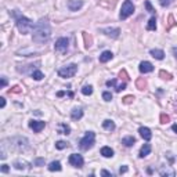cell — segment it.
<instances>
[{
    "mask_svg": "<svg viewBox=\"0 0 177 177\" xmlns=\"http://www.w3.org/2000/svg\"><path fill=\"white\" fill-rule=\"evenodd\" d=\"M51 37V29L47 18L39 19V22L35 24V28L32 30V40L37 44H44Z\"/></svg>",
    "mask_w": 177,
    "mask_h": 177,
    "instance_id": "1",
    "label": "cell"
},
{
    "mask_svg": "<svg viewBox=\"0 0 177 177\" xmlns=\"http://www.w3.org/2000/svg\"><path fill=\"white\" fill-rule=\"evenodd\" d=\"M14 15H15L17 28H18V30L22 33V35H26V33H29L30 30H33L35 24H33L32 19L26 18L25 15H19V14H17V13H14Z\"/></svg>",
    "mask_w": 177,
    "mask_h": 177,
    "instance_id": "2",
    "label": "cell"
},
{
    "mask_svg": "<svg viewBox=\"0 0 177 177\" xmlns=\"http://www.w3.org/2000/svg\"><path fill=\"white\" fill-rule=\"evenodd\" d=\"M94 143H96V134L93 132H87L79 141V147L82 151H88L90 148H93Z\"/></svg>",
    "mask_w": 177,
    "mask_h": 177,
    "instance_id": "3",
    "label": "cell"
},
{
    "mask_svg": "<svg viewBox=\"0 0 177 177\" xmlns=\"http://www.w3.org/2000/svg\"><path fill=\"white\" fill-rule=\"evenodd\" d=\"M76 72H77V65H76V64H69V65L62 66V68L58 69V76L64 77V79H68V77L73 76Z\"/></svg>",
    "mask_w": 177,
    "mask_h": 177,
    "instance_id": "4",
    "label": "cell"
},
{
    "mask_svg": "<svg viewBox=\"0 0 177 177\" xmlns=\"http://www.w3.org/2000/svg\"><path fill=\"white\" fill-rule=\"evenodd\" d=\"M134 4H133L130 0H126V2L122 4V8H120V14H119V18L120 19H127L130 15H133L134 13Z\"/></svg>",
    "mask_w": 177,
    "mask_h": 177,
    "instance_id": "5",
    "label": "cell"
},
{
    "mask_svg": "<svg viewBox=\"0 0 177 177\" xmlns=\"http://www.w3.org/2000/svg\"><path fill=\"white\" fill-rule=\"evenodd\" d=\"M68 47H69V40L66 37H60L54 44L55 51L61 53V54H64V53L68 51Z\"/></svg>",
    "mask_w": 177,
    "mask_h": 177,
    "instance_id": "6",
    "label": "cell"
},
{
    "mask_svg": "<svg viewBox=\"0 0 177 177\" xmlns=\"http://www.w3.org/2000/svg\"><path fill=\"white\" fill-rule=\"evenodd\" d=\"M69 163H71L73 167H82L83 163H85V159H83V156L79 154H71L69 155Z\"/></svg>",
    "mask_w": 177,
    "mask_h": 177,
    "instance_id": "7",
    "label": "cell"
},
{
    "mask_svg": "<svg viewBox=\"0 0 177 177\" xmlns=\"http://www.w3.org/2000/svg\"><path fill=\"white\" fill-rule=\"evenodd\" d=\"M29 127L35 133H40L41 130L46 127V122H43V120H30L29 122Z\"/></svg>",
    "mask_w": 177,
    "mask_h": 177,
    "instance_id": "8",
    "label": "cell"
},
{
    "mask_svg": "<svg viewBox=\"0 0 177 177\" xmlns=\"http://www.w3.org/2000/svg\"><path fill=\"white\" fill-rule=\"evenodd\" d=\"M101 32L104 33L105 36H109V37H112V39H116V37H119L120 29H119V28H104V29H101Z\"/></svg>",
    "mask_w": 177,
    "mask_h": 177,
    "instance_id": "9",
    "label": "cell"
},
{
    "mask_svg": "<svg viewBox=\"0 0 177 177\" xmlns=\"http://www.w3.org/2000/svg\"><path fill=\"white\" fill-rule=\"evenodd\" d=\"M138 69H140L141 73H149V72L154 71V65L151 62H148V61H143V62H140Z\"/></svg>",
    "mask_w": 177,
    "mask_h": 177,
    "instance_id": "10",
    "label": "cell"
},
{
    "mask_svg": "<svg viewBox=\"0 0 177 177\" xmlns=\"http://www.w3.org/2000/svg\"><path fill=\"white\" fill-rule=\"evenodd\" d=\"M83 7V2L82 0H69L68 2V8L71 11H77Z\"/></svg>",
    "mask_w": 177,
    "mask_h": 177,
    "instance_id": "11",
    "label": "cell"
},
{
    "mask_svg": "<svg viewBox=\"0 0 177 177\" xmlns=\"http://www.w3.org/2000/svg\"><path fill=\"white\" fill-rule=\"evenodd\" d=\"M138 133H140V136L144 138L145 141H149L152 138V132H151V129H148V127H140L138 129Z\"/></svg>",
    "mask_w": 177,
    "mask_h": 177,
    "instance_id": "12",
    "label": "cell"
},
{
    "mask_svg": "<svg viewBox=\"0 0 177 177\" xmlns=\"http://www.w3.org/2000/svg\"><path fill=\"white\" fill-rule=\"evenodd\" d=\"M112 57H113V54L109 51V50H105V51H102L101 53V55H100V62H102V64H105V62H108L109 60H112Z\"/></svg>",
    "mask_w": 177,
    "mask_h": 177,
    "instance_id": "13",
    "label": "cell"
},
{
    "mask_svg": "<svg viewBox=\"0 0 177 177\" xmlns=\"http://www.w3.org/2000/svg\"><path fill=\"white\" fill-rule=\"evenodd\" d=\"M83 116V109L82 108H73L71 112V118L73 119V120H79V119H82Z\"/></svg>",
    "mask_w": 177,
    "mask_h": 177,
    "instance_id": "14",
    "label": "cell"
},
{
    "mask_svg": "<svg viewBox=\"0 0 177 177\" xmlns=\"http://www.w3.org/2000/svg\"><path fill=\"white\" fill-rule=\"evenodd\" d=\"M149 54H151L154 58H156V60H163V58H165L163 50H159V49H152L151 51H149Z\"/></svg>",
    "mask_w": 177,
    "mask_h": 177,
    "instance_id": "15",
    "label": "cell"
},
{
    "mask_svg": "<svg viewBox=\"0 0 177 177\" xmlns=\"http://www.w3.org/2000/svg\"><path fill=\"white\" fill-rule=\"evenodd\" d=\"M151 144H144L143 147H141L140 149V154H138V156L140 158H145L147 155H149V152H151Z\"/></svg>",
    "mask_w": 177,
    "mask_h": 177,
    "instance_id": "16",
    "label": "cell"
},
{
    "mask_svg": "<svg viewBox=\"0 0 177 177\" xmlns=\"http://www.w3.org/2000/svg\"><path fill=\"white\" fill-rule=\"evenodd\" d=\"M102 127H104L105 130H108V132H113V130H115V123H113V120H111V119H105V120L102 122Z\"/></svg>",
    "mask_w": 177,
    "mask_h": 177,
    "instance_id": "17",
    "label": "cell"
},
{
    "mask_svg": "<svg viewBox=\"0 0 177 177\" xmlns=\"http://www.w3.org/2000/svg\"><path fill=\"white\" fill-rule=\"evenodd\" d=\"M101 155L104 158H112L113 156V149L111 147H102L101 148Z\"/></svg>",
    "mask_w": 177,
    "mask_h": 177,
    "instance_id": "18",
    "label": "cell"
},
{
    "mask_svg": "<svg viewBox=\"0 0 177 177\" xmlns=\"http://www.w3.org/2000/svg\"><path fill=\"white\" fill-rule=\"evenodd\" d=\"M134 143H136V138L133 137V136H127V137L122 138V144H123L124 147H132Z\"/></svg>",
    "mask_w": 177,
    "mask_h": 177,
    "instance_id": "19",
    "label": "cell"
},
{
    "mask_svg": "<svg viewBox=\"0 0 177 177\" xmlns=\"http://www.w3.org/2000/svg\"><path fill=\"white\" fill-rule=\"evenodd\" d=\"M136 87H137L138 90H145L147 88V80L144 79V77H138V79L136 80Z\"/></svg>",
    "mask_w": 177,
    "mask_h": 177,
    "instance_id": "20",
    "label": "cell"
},
{
    "mask_svg": "<svg viewBox=\"0 0 177 177\" xmlns=\"http://www.w3.org/2000/svg\"><path fill=\"white\" fill-rule=\"evenodd\" d=\"M47 167H49V170L50 171H61V163L58 162V160H54V162H51L50 163L49 166H47Z\"/></svg>",
    "mask_w": 177,
    "mask_h": 177,
    "instance_id": "21",
    "label": "cell"
},
{
    "mask_svg": "<svg viewBox=\"0 0 177 177\" xmlns=\"http://www.w3.org/2000/svg\"><path fill=\"white\" fill-rule=\"evenodd\" d=\"M156 29V18L155 17H151L147 24V30H155Z\"/></svg>",
    "mask_w": 177,
    "mask_h": 177,
    "instance_id": "22",
    "label": "cell"
},
{
    "mask_svg": "<svg viewBox=\"0 0 177 177\" xmlns=\"http://www.w3.org/2000/svg\"><path fill=\"white\" fill-rule=\"evenodd\" d=\"M28 163L25 162V160H15L14 162V167L17 169V170H24V169H26Z\"/></svg>",
    "mask_w": 177,
    "mask_h": 177,
    "instance_id": "23",
    "label": "cell"
},
{
    "mask_svg": "<svg viewBox=\"0 0 177 177\" xmlns=\"http://www.w3.org/2000/svg\"><path fill=\"white\" fill-rule=\"evenodd\" d=\"M58 133L68 136L69 133H71V127H69L68 124H65V123H61V124H60V130H58Z\"/></svg>",
    "mask_w": 177,
    "mask_h": 177,
    "instance_id": "24",
    "label": "cell"
},
{
    "mask_svg": "<svg viewBox=\"0 0 177 177\" xmlns=\"http://www.w3.org/2000/svg\"><path fill=\"white\" fill-rule=\"evenodd\" d=\"M83 33V39H85V47L86 49H90L91 46V36L87 35V32H82Z\"/></svg>",
    "mask_w": 177,
    "mask_h": 177,
    "instance_id": "25",
    "label": "cell"
},
{
    "mask_svg": "<svg viewBox=\"0 0 177 177\" xmlns=\"http://www.w3.org/2000/svg\"><path fill=\"white\" fill-rule=\"evenodd\" d=\"M32 77L35 80H41L44 77V75H43V72H41V71L36 69V71H32Z\"/></svg>",
    "mask_w": 177,
    "mask_h": 177,
    "instance_id": "26",
    "label": "cell"
},
{
    "mask_svg": "<svg viewBox=\"0 0 177 177\" xmlns=\"http://www.w3.org/2000/svg\"><path fill=\"white\" fill-rule=\"evenodd\" d=\"M159 76L162 77V79H165V80H171V79H173V76H171L169 72H166V71H160L159 72Z\"/></svg>",
    "mask_w": 177,
    "mask_h": 177,
    "instance_id": "27",
    "label": "cell"
},
{
    "mask_svg": "<svg viewBox=\"0 0 177 177\" xmlns=\"http://www.w3.org/2000/svg\"><path fill=\"white\" fill-rule=\"evenodd\" d=\"M159 174H160V176H174V170H169V169H160Z\"/></svg>",
    "mask_w": 177,
    "mask_h": 177,
    "instance_id": "28",
    "label": "cell"
},
{
    "mask_svg": "<svg viewBox=\"0 0 177 177\" xmlns=\"http://www.w3.org/2000/svg\"><path fill=\"white\" fill-rule=\"evenodd\" d=\"M66 147H68V143H66V141L60 140V141L55 143V148H57V149H64V148H66Z\"/></svg>",
    "mask_w": 177,
    "mask_h": 177,
    "instance_id": "29",
    "label": "cell"
},
{
    "mask_svg": "<svg viewBox=\"0 0 177 177\" xmlns=\"http://www.w3.org/2000/svg\"><path fill=\"white\" fill-rule=\"evenodd\" d=\"M91 93H93V87H91L90 85H88V86H85V87L82 88V94H85V96H90Z\"/></svg>",
    "mask_w": 177,
    "mask_h": 177,
    "instance_id": "30",
    "label": "cell"
},
{
    "mask_svg": "<svg viewBox=\"0 0 177 177\" xmlns=\"http://www.w3.org/2000/svg\"><path fill=\"white\" fill-rule=\"evenodd\" d=\"M170 122V118H169V115H166V113H160V123H169Z\"/></svg>",
    "mask_w": 177,
    "mask_h": 177,
    "instance_id": "31",
    "label": "cell"
},
{
    "mask_svg": "<svg viewBox=\"0 0 177 177\" xmlns=\"http://www.w3.org/2000/svg\"><path fill=\"white\" fill-rule=\"evenodd\" d=\"M173 2L174 0H159V4L162 6V7H169Z\"/></svg>",
    "mask_w": 177,
    "mask_h": 177,
    "instance_id": "32",
    "label": "cell"
},
{
    "mask_svg": "<svg viewBox=\"0 0 177 177\" xmlns=\"http://www.w3.org/2000/svg\"><path fill=\"white\" fill-rule=\"evenodd\" d=\"M174 25H176V22H174L173 15H169V18H167V29H170V28L174 26Z\"/></svg>",
    "mask_w": 177,
    "mask_h": 177,
    "instance_id": "33",
    "label": "cell"
},
{
    "mask_svg": "<svg viewBox=\"0 0 177 177\" xmlns=\"http://www.w3.org/2000/svg\"><path fill=\"white\" fill-rule=\"evenodd\" d=\"M33 165L35 166H44V158H37V159L33 160Z\"/></svg>",
    "mask_w": 177,
    "mask_h": 177,
    "instance_id": "34",
    "label": "cell"
},
{
    "mask_svg": "<svg viewBox=\"0 0 177 177\" xmlns=\"http://www.w3.org/2000/svg\"><path fill=\"white\" fill-rule=\"evenodd\" d=\"M119 77L123 80H129V75H127V72L124 71V69H122V71L119 72Z\"/></svg>",
    "mask_w": 177,
    "mask_h": 177,
    "instance_id": "35",
    "label": "cell"
},
{
    "mask_svg": "<svg viewBox=\"0 0 177 177\" xmlns=\"http://www.w3.org/2000/svg\"><path fill=\"white\" fill-rule=\"evenodd\" d=\"M102 98H104L105 101H111V100H112V94H111L109 91H104V93H102Z\"/></svg>",
    "mask_w": 177,
    "mask_h": 177,
    "instance_id": "36",
    "label": "cell"
},
{
    "mask_svg": "<svg viewBox=\"0 0 177 177\" xmlns=\"http://www.w3.org/2000/svg\"><path fill=\"white\" fill-rule=\"evenodd\" d=\"M133 100H134V97H133V96H126L122 101H123V104H132Z\"/></svg>",
    "mask_w": 177,
    "mask_h": 177,
    "instance_id": "37",
    "label": "cell"
},
{
    "mask_svg": "<svg viewBox=\"0 0 177 177\" xmlns=\"http://www.w3.org/2000/svg\"><path fill=\"white\" fill-rule=\"evenodd\" d=\"M145 8H147V10H148V13H151V14H154V13H155V10H154V8H152L151 2H149V0H147V2H145Z\"/></svg>",
    "mask_w": 177,
    "mask_h": 177,
    "instance_id": "38",
    "label": "cell"
},
{
    "mask_svg": "<svg viewBox=\"0 0 177 177\" xmlns=\"http://www.w3.org/2000/svg\"><path fill=\"white\" fill-rule=\"evenodd\" d=\"M107 86H108V87H115V86H116V79L107 80Z\"/></svg>",
    "mask_w": 177,
    "mask_h": 177,
    "instance_id": "39",
    "label": "cell"
},
{
    "mask_svg": "<svg viewBox=\"0 0 177 177\" xmlns=\"http://www.w3.org/2000/svg\"><path fill=\"white\" fill-rule=\"evenodd\" d=\"M8 93H21V87H19V86H14L13 88H11V90H8Z\"/></svg>",
    "mask_w": 177,
    "mask_h": 177,
    "instance_id": "40",
    "label": "cell"
},
{
    "mask_svg": "<svg viewBox=\"0 0 177 177\" xmlns=\"http://www.w3.org/2000/svg\"><path fill=\"white\" fill-rule=\"evenodd\" d=\"M7 86V79H6V76H2V82H0V87H6Z\"/></svg>",
    "mask_w": 177,
    "mask_h": 177,
    "instance_id": "41",
    "label": "cell"
},
{
    "mask_svg": "<svg viewBox=\"0 0 177 177\" xmlns=\"http://www.w3.org/2000/svg\"><path fill=\"white\" fill-rule=\"evenodd\" d=\"M2 173H8V170H10V167H8V165H2Z\"/></svg>",
    "mask_w": 177,
    "mask_h": 177,
    "instance_id": "42",
    "label": "cell"
},
{
    "mask_svg": "<svg viewBox=\"0 0 177 177\" xmlns=\"http://www.w3.org/2000/svg\"><path fill=\"white\" fill-rule=\"evenodd\" d=\"M127 170H129V167H127V166H122V167L119 169V173H120V174H123V173H126Z\"/></svg>",
    "mask_w": 177,
    "mask_h": 177,
    "instance_id": "43",
    "label": "cell"
},
{
    "mask_svg": "<svg viewBox=\"0 0 177 177\" xmlns=\"http://www.w3.org/2000/svg\"><path fill=\"white\" fill-rule=\"evenodd\" d=\"M0 107H2V108L6 107V98H3V97L0 98Z\"/></svg>",
    "mask_w": 177,
    "mask_h": 177,
    "instance_id": "44",
    "label": "cell"
},
{
    "mask_svg": "<svg viewBox=\"0 0 177 177\" xmlns=\"http://www.w3.org/2000/svg\"><path fill=\"white\" fill-rule=\"evenodd\" d=\"M101 176H112V174H111V171H108V170H102Z\"/></svg>",
    "mask_w": 177,
    "mask_h": 177,
    "instance_id": "45",
    "label": "cell"
},
{
    "mask_svg": "<svg viewBox=\"0 0 177 177\" xmlns=\"http://www.w3.org/2000/svg\"><path fill=\"white\" fill-rule=\"evenodd\" d=\"M171 51H173L174 57H176V58H177V47H173V50H171Z\"/></svg>",
    "mask_w": 177,
    "mask_h": 177,
    "instance_id": "46",
    "label": "cell"
},
{
    "mask_svg": "<svg viewBox=\"0 0 177 177\" xmlns=\"http://www.w3.org/2000/svg\"><path fill=\"white\" fill-rule=\"evenodd\" d=\"M171 130H173L174 133H177V124H173V126H171Z\"/></svg>",
    "mask_w": 177,
    "mask_h": 177,
    "instance_id": "47",
    "label": "cell"
}]
</instances>
